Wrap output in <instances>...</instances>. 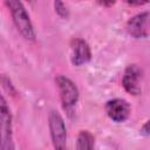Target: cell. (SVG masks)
<instances>
[{"mask_svg": "<svg viewBox=\"0 0 150 150\" xmlns=\"http://www.w3.org/2000/svg\"><path fill=\"white\" fill-rule=\"evenodd\" d=\"M55 83L59 90V95L63 109L70 111L77 104L80 98V90L76 83L71 79L62 74L55 76Z\"/></svg>", "mask_w": 150, "mask_h": 150, "instance_id": "cell-3", "label": "cell"}, {"mask_svg": "<svg viewBox=\"0 0 150 150\" xmlns=\"http://www.w3.org/2000/svg\"><path fill=\"white\" fill-rule=\"evenodd\" d=\"M54 9H55V13L60 18H62V19L69 18V8L63 2V0H54Z\"/></svg>", "mask_w": 150, "mask_h": 150, "instance_id": "cell-10", "label": "cell"}, {"mask_svg": "<svg viewBox=\"0 0 150 150\" xmlns=\"http://www.w3.org/2000/svg\"><path fill=\"white\" fill-rule=\"evenodd\" d=\"M125 2H127L129 6L137 7V6H143V5H146V4L149 2V0H125Z\"/></svg>", "mask_w": 150, "mask_h": 150, "instance_id": "cell-11", "label": "cell"}, {"mask_svg": "<svg viewBox=\"0 0 150 150\" xmlns=\"http://www.w3.org/2000/svg\"><path fill=\"white\" fill-rule=\"evenodd\" d=\"M142 83H143L142 68L136 63H131L127 66L122 76V86L124 90L132 96H137L142 93Z\"/></svg>", "mask_w": 150, "mask_h": 150, "instance_id": "cell-5", "label": "cell"}, {"mask_svg": "<svg viewBox=\"0 0 150 150\" xmlns=\"http://www.w3.org/2000/svg\"><path fill=\"white\" fill-rule=\"evenodd\" d=\"M91 60V49L89 43L81 38H74L70 41V61L74 66L80 67Z\"/></svg>", "mask_w": 150, "mask_h": 150, "instance_id": "cell-8", "label": "cell"}, {"mask_svg": "<svg viewBox=\"0 0 150 150\" xmlns=\"http://www.w3.org/2000/svg\"><path fill=\"white\" fill-rule=\"evenodd\" d=\"M27 1H29V2H34L35 0H27Z\"/></svg>", "mask_w": 150, "mask_h": 150, "instance_id": "cell-14", "label": "cell"}, {"mask_svg": "<svg viewBox=\"0 0 150 150\" xmlns=\"http://www.w3.org/2000/svg\"><path fill=\"white\" fill-rule=\"evenodd\" d=\"M13 116L7 100L0 91V149L13 150Z\"/></svg>", "mask_w": 150, "mask_h": 150, "instance_id": "cell-2", "label": "cell"}, {"mask_svg": "<svg viewBox=\"0 0 150 150\" xmlns=\"http://www.w3.org/2000/svg\"><path fill=\"white\" fill-rule=\"evenodd\" d=\"M48 127L53 146L55 149L67 148V128L63 117L57 110L52 109L48 114Z\"/></svg>", "mask_w": 150, "mask_h": 150, "instance_id": "cell-4", "label": "cell"}, {"mask_svg": "<svg viewBox=\"0 0 150 150\" xmlns=\"http://www.w3.org/2000/svg\"><path fill=\"white\" fill-rule=\"evenodd\" d=\"M4 2L11 13L12 21H13L14 26L16 27L18 32L26 40L34 41L35 36H36L35 29H34L33 22L30 20V16H29L25 5L22 4V1L21 0H4Z\"/></svg>", "mask_w": 150, "mask_h": 150, "instance_id": "cell-1", "label": "cell"}, {"mask_svg": "<svg viewBox=\"0 0 150 150\" xmlns=\"http://www.w3.org/2000/svg\"><path fill=\"white\" fill-rule=\"evenodd\" d=\"M95 146V136L89 130H81L76 139L77 150H91Z\"/></svg>", "mask_w": 150, "mask_h": 150, "instance_id": "cell-9", "label": "cell"}, {"mask_svg": "<svg viewBox=\"0 0 150 150\" xmlns=\"http://www.w3.org/2000/svg\"><path fill=\"white\" fill-rule=\"evenodd\" d=\"M141 135H143L144 137H149V135H150V132H149V121H146L141 127Z\"/></svg>", "mask_w": 150, "mask_h": 150, "instance_id": "cell-12", "label": "cell"}, {"mask_svg": "<svg viewBox=\"0 0 150 150\" xmlns=\"http://www.w3.org/2000/svg\"><path fill=\"white\" fill-rule=\"evenodd\" d=\"M125 29L135 39H146L149 36V12H141L131 16L125 23Z\"/></svg>", "mask_w": 150, "mask_h": 150, "instance_id": "cell-7", "label": "cell"}, {"mask_svg": "<svg viewBox=\"0 0 150 150\" xmlns=\"http://www.w3.org/2000/svg\"><path fill=\"white\" fill-rule=\"evenodd\" d=\"M97 2L103 7H111L116 4V0H97Z\"/></svg>", "mask_w": 150, "mask_h": 150, "instance_id": "cell-13", "label": "cell"}, {"mask_svg": "<svg viewBox=\"0 0 150 150\" xmlns=\"http://www.w3.org/2000/svg\"><path fill=\"white\" fill-rule=\"evenodd\" d=\"M104 110L107 116L115 123H123L125 122L131 112L130 103L124 98H111L107 101L104 105Z\"/></svg>", "mask_w": 150, "mask_h": 150, "instance_id": "cell-6", "label": "cell"}]
</instances>
